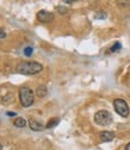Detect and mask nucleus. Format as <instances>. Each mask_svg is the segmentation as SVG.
<instances>
[{"mask_svg":"<svg viewBox=\"0 0 130 150\" xmlns=\"http://www.w3.org/2000/svg\"><path fill=\"white\" fill-rule=\"evenodd\" d=\"M124 150H130V143H128V144L125 145V148H124Z\"/></svg>","mask_w":130,"mask_h":150,"instance_id":"f3484780","label":"nucleus"},{"mask_svg":"<svg viewBox=\"0 0 130 150\" xmlns=\"http://www.w3.org/2000/svg\"><path fill=\"white\" fill-rule=\"evenodd\" d=\"M56 10L59 11V13H61V15H63V13H66V12H67V8L66 7H62V6H57Z\"/></svg>","mask_w":130,"mask_h":150,"instance_id":"4468645a","label":"nucleus"},{"mask_svg":"<svg viewBox=\"0 0 130 150\" xmlns=\"http://www.w3.org/2000/svg\"><path fill=\"white\" fill-rule=\"evenodd\" d=\"M13 125L16 127H25V125H27V121H25V119L24 118H16L15 120H13Z\"/></svg>","mask_w":130,"mask_h":150,"instance_id":"1a4fd4ad","label":"nucleus"},{"mask_svg":"<svg viewBox=\"0 0 130 150\" xmlns=\"http://www.w3.org/2000/svg\"><path fill=\"white\" fill-rule=\"evenodd\" d=\"M32 51H34L32 47H27L24 49V55L25 57H31L32 55Z\"/></svg>","mask_w":130,"mask_h":150,"instance_id":"ddd939ff","label":"nucleus"},{"mask_svg":"<svg viewBox=\"0 0 130 150\" xmlns=\"http://www.w3.org/2000/svg\"><path fill=\"white\" fill-rule=\"evenodd\" d=\"M94 17H96L97 19H105V18H106V12H104V11H98Z\"/></svg>","mask_w":130,"mask_h":150,"instance_id":"f8f14e48","label":"nucleus"},{"mask_svg":"<svg viewBox=\"0 0 130 150\" xmlns=\"http://www.w3.org/2000/svg\"><path fill=\"white\" fill-rule=\"evenodd\" d=\"M113 108H115V110L117 112V113H118L121 117H123V118H127L129 115V112H130L129 110V106L122 98L115 100L113 101Z\"/></svg>","mask_w":130,"mask_h":150,"instance_id":"20e7f679","label":"nucleus"},{"mask_svg":"<svg viewBox=\"0 0 130 150\" xmlns=\"http://www.w3.org/2000/svg\"><path fill=\"white\" fill-rule=\"evenodd\" d=\"M47 93H48V90H47V88H45V85H40V86H38V88L36 89V95L40 96V97H44V96L47 95Z\"/></svg>","mask_w":130,"mask_h":150,"instance_id":"6e6552de","label":"nucleus"},{"mask_svg":"<svg viewBox=\"0 0 130 150\" xmlns=\"http://www.w3.org/2000/svg\"><path fill=\"white\" fill-rule=\"evenodd\" d=\"M5 36H6V33L3 29H0V39H4Z\"/></svg>","mask_w":130,"mask_h":150,"instance_id":"2eb2a0df","label":"nucleus"},{"mask_svg":"<svg viewBox=\"0 0 130 150\" xmlns=\"http://www.w3.org/2000/svg\"><path fill=\"white\" fill-rule=\"evenodd\" d=\"M0 150H3V145L1 144H0Z\"/></svg>","mask_w":130,"mask_h":150,"instance_id":"a211bd4d","label":"nucleus"},{"mask_svg":"<svg viewBox=\"0 0 130 150\" xmlns=\"http://www.w3.org/2000/svg\"><path fill=\"white\" fill-rule=\"evenodd\" d=\"M8 117H16V113H13V112H7L6 113Z\"/></svg>","mask_w":130,"mask_h":150,"instance_id":"dca6fc26","label":"nucleus"},{"mask_svg":"<svg viewBox=\"0 0 130 150\" xmlns=\"http://www.w3.org/2000/svg\"><path fill=\"white\" fill-rule=\"evenodd\" d=\"M43 70V66L36 61H23L17 66V71L23 74H36Z\"/></svg>","mask_w":130,"mask_h":150,"instance_id":"f257e3e1","label":"nucleus"},{"mask_svg":"<svg viewBox=\"0 0 130 150\" xmlns=\"http://www.w3.org/2000/svg\"><path fill=\"white\" fill-rule=\"evenodd\" d=\"M59 118H53V119H51L48 124H47V129H53V127H55L56 126V125L59 124Z\"/></svg>","mask_w":130,"mask_h":150,"instance_id":"9b49d317","label":"nucleus"},{"mask_svg":"<svg viewBox=\"0 0 130 150\" xmlns=\"http://www.w3.org/2000/svg\"><path fill=\"white\" fill-rule=\"evenodd\" d=\"M37 18L43 23H49V22H51L54 19V15L50 13V12H48V11H45V10H41L37 13Z\"/></svg>","mask_w":130,"mask_h":150,"instance_id":"39448f33","label":"nucleus"},{"mask_svg":"<svg viewBox=\"0 0 130 150\" xmlns=\"http://www.w3.org/2000/svg\"><path fill=\"white\" fill-rule=\"evenodd\" d=\"M19 100H20V103L24 107H30L35 101V96H34L32 90L29 89L28 86H22L19 90Z\"/></svg>","mask_w":130,"mask_h":150,"instance_id":"f03ea898","label":"nucleus"},{"mask_svg":"<svg viewBox=\"0 0 130 150\" xmlns=\"http://www.w3.org/2000/svg\"><path fill=\"white\" fill-rule=\"evenodd\" d=\"M99 137L101 142H111L115 138V133L111 131H101L99 133Z\"/></svg>","mask_w":130,"mask_h":150,"instance_id":"423d86ee","label":"nucleus"},{"mask_svg":"<svg viewBox=\"0 0 130 150\" xmlns=\"http://www.w3.org/2000/svg\"><path fill=\"white\" fill-rule=\"evenodd\" d=\"M121 48H122V45H121V42H118V41H117V42H115V43H113V45L110 47V52H111V53L118 52Z\"/></svg>","mask_w":130,"mask_h":150,"instance_id":"9d476101","label":"nucleus"},{"mask_svg":"<svg viewBox=\"0 0 130 150\" xmlns=\"http://www.w3.org/2000/svg\"><path fill=\"white\" fill-rule=\"evenodd\" d=\"M94 121L97 125H100V126H109L112 122V115L108 110H99L94 115Z\"/></svg>","mask_w":130,"mask_h":150,"instance_id":"7ed1b4c3","label":"nucleus"},{"mask_svg":"<svg viewBox=\"0 0 130 150\" xmlns=\"http://www.w3.org/2000/svg\"><path fill=\"white\" fill-rule=\"evenodd\" d=\"M29 126H30V129L34 130V131H42V130H43V125H42L41 122L34 120V119H31V120L29 121Z\"/></svg>","mask_w":130,"mask_h":150,"instance_id":"0eeeda50","label":"nucleus"}]
</instances>
